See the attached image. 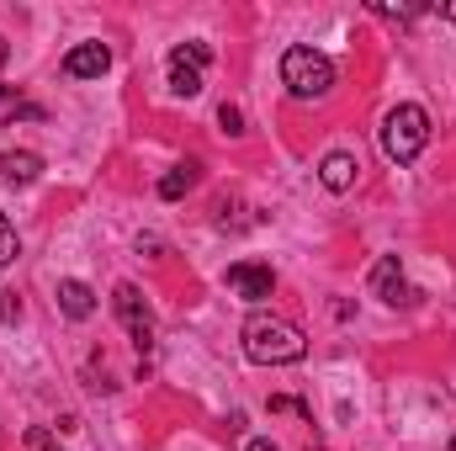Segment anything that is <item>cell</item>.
Masks as SVG:
<instances>
[{"label":"cell","instance_id":"1","mask_svg":"<svg viewBox=\"0 0 456 451\" xmlns=\"http://www.w3.org/2000/svg\"><path fill=\"white\" fill-rule=\"evenodd\" d=\"M239 340H244V356L255 366H292V361L308 356V335L292 319H276V314H249Z\"/></svg>","mask_w":456,"mask_h":451},{"label":"cell","instance_id":"2","mask_svg":"<svg viewBox=\"0 0 456 451\" xmlns=\"http://www.w3.org/2000/svg\"><path fill=\"white\" fill-rule=\"evenodd\" d=\"M425 144H430V112L425 107L403 102V107H393V112L382 117V154L393 165H414Z\"/></svg>","mask_w":456,"mask_h":451},{"label":"cell","instance_id":"3","mask_svg":"<svg viewBox=\"0 0 456 451\" xmlns=\"http://www.w3.org/2000/svg\"><path fill=\"white\" fill-rule=\"evenodd\" d=\"M281 86L297 102H324L335 91V64L319 48H287L281 53Z\"/></svg>","mask_w":456,"mask_h":451},{"label":"cell","instance_id":"4","mask_svg":"<svg viewBox=\"0 0 456 451\" xmlns=\"http://www.w3.org/2000/svg\"><path fill=\"white\" fill-rule=\"evenodd\" d=\"M112 308H117V319H122V330H127V340H133L138 350H149V345H154V314H149L143 292H138L133 282H117Z\"/></svg>","mask_w":456,"mask_h":451},{"label":"cell","instance_id":"5","mask_svg":"<svg viewBox=\"0 0 456 451\" xmlns=\"http://www.w3.org/2000/svg\"><path fill=\"white\" fill-rule=\"evenodd\" d=\"M224 282H228V292H239L244 303H265V298L276 292V271L260 266V260H233Z\"/></svg>","mask_w":456,"mask_h":451},{"label":"cell","instance_id":"6","mask_svg":"<svg viewBox=\"0 0 456 451\" xmlns=\"http://www.w3.org/2000/svg\"><path fill=\"white\" fill-rule=\"evenodd\" d=\"M107 70H112V48L107 43H75L64 53V75L69 80H102Z\"/></svg>","mask_w":456,"mask_h":451},{"label":"cell","instance_id":"7","mask_svg":"<svg viewBox=\"0 0 456 451\" xmlns=\"http://www.w3.org/2000/svg\"><path fill=\"white\" fill-rule=\"evenodd\" d=\"M371 292L387 303V308H403L414 292H409V276H403V266H398V255H382L377 266H371Z\"/></svg>","mask_w":456,"mask_h":451},{"label":"cell","instance_id":"8","mask_svg":"<svg viewBox=\"0 0 456 451\" xmlns=\"http://www.w3.org/2000/svg\"><path fill=\"white\" fill-rule=\"evenodd\" d=\"M170 91H175V96H186V102L202 91V64H197L186 48H175V53H170Z\"/></svg>","mask_w":456,"mask_h":451},{"label":"cell","instance_id":"9","mask_svg":"<svg viewBox=\"0 0 456 451\" xmlns=\"http://www.w3.org/2000/svg\"><path fill=\"white\" fill-rule=\"evenodd\" d=\"M0 170H5L11 186H32V181L43 176V154H32V149H5V154H0Z\"/></svg>","mask_w":456,"mask_h":451},{"label":"cell","instance_id":"10","mask_svg":"<svg viewBox=\"0 0 456 451\" xmlns=\"http://www.w3.org/2000/svg\"><path fill=\"white\" fill-rule=\"evenodd\" d=\"M355 154H345V149H335V154H324V165H319V181L330 186V192H350L355 186Z\"/></svg>","mask_w":456,"mask_h":451},{"label":"cell","instance_id":"11","mask_svg":"<svg viewBox=\"0 0 456 451\" xmlns=\"http://www.w3.org/2000/svg\"><path fill=\"white\" fill-rule=\"evenodd\" d=\"M59 308H64V319H91L96 314V292L69 276V282H59Z\"/></svg>","mask_w":456,"mask_h":451},{"label":"cell","instance_id":"12","mask_svg":"<svg viewBox=\"0 0 456 451\" xmlns=\"http://www.w3.org/2000/svg\"><path fill=\"white\" fill-rule=\"evenodd\" d=\"M191 186H197V160H186V165H175V170H170V176L159 181V197H165V202H175V197H186Z\"/></svg>","mask_w":456,"mask_h":451},{"label":"cell","instance_id":"13","mask_svg":"<svg viewBox=\"0 0 456 451\" xmlns=\"http://www.w3.org/2000/svg\"><path fill=\"white\" fill-rule=\"evenodd\" d=\"M21 255V244H16V228H11V218L0 213V266H11Z\"/></svg>","mask_w":456,"mask_h":451},{"label":"cell","instance_id":"14","mask_svg":"<svg viewBox=\"0 0 456 451\" xmlns=\"http://www.w3.org/2000/svg\"><path fill=\"white\" fill-rule=\"evenodd\" d=\"M218 127H224L228 138H239V133H244V112H239V107H228V102H224V107H218Z\"/></svg>","mask_w":456,"mask_h":451},{"label":"cell","instance_id":"15","mask_svg":"<svg viewBox=\"0 0 456 451\" xmlns=\"http://www.w3.org/2000/svg\"><path fill=\"white\" fill-rule=\"evenodd\" d=\"M21 451H64V447H59L48 430H27V436H21Z\"/></svg>","mask_w":456,"mask_h":451},{"label":"cell","instance_id":"16","mask_svg":"<svg viewBox=\"0 0 456 451\" xmlns=\"http://www.w3.org/2000/svg\"><path fill=\"white\" fill-rule=\"evenodd\" d=\"M21 314V303H16V292H5V303H0V319H16Z\"/></svg>","mask_w":456,"mask_h":451},{"label":"cell","instance_id":"17","mask_svg":"<svg viewBox=\"0 0 456 451\" xmlns=\"http://www.w3.org/2000/svg\"><path fill=\"white\" fill-rule=\"evenodd\" d=\"M244 451H281V447H271V441H249Z\"/></svg>","mask_w":456,"mask_h":451}]
</instances>
